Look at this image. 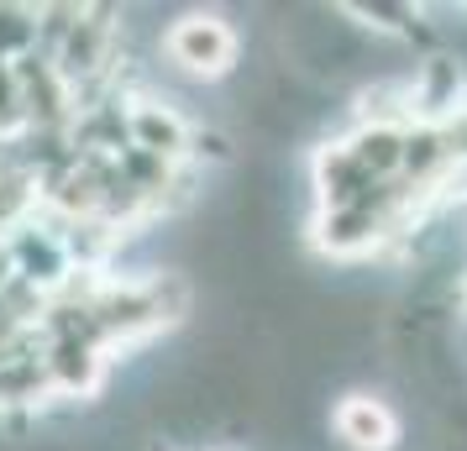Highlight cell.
I'll use <instances>...</instances> for the list:
<instances>
[{
	"instance_id": "7a4b0ae2",
	"label": "cell",
	"mask_w": 467,
	"mask_h": 451,
	"mask_svg": "<svg viewBox=\"0 0 467 451\" xmlns=\"http://www.w3.org/2000/svg\"><path fill=\"white\" fill-rule=\"evenodd\" d=\"M127 142L148 158H163V163H194L200 158V127H194L184 110L173 106L169 95H131L127 106Z\"/></svg>"
},
{
	"instance_id": "52a82bcc",
	"label": "cell",
	"mask_w": 467,
	"mask_h": 451,
	"mask_svg": "<svg viewBox=\"0 0 467 451\" xmlns=\"http://www.w3.org/2000/svg\"><path fill=\"white\" fill-rule=\"evenodd\" d=\"M341 11L358 32H373V37H415V32H425V5H410V0H352Z\"/></svg>"
},
{
	"instance_id": "6da1fadb",
	"label": "cell",
	"mask_w": 467,
	"mask_h": 451,
	"mask_svg": "<svg viewBox=\"0 0 467 451\" xmlns=\"http://www.w3.org/2000/svg\"><path fill=\"white\" fill-rule=\"evenodd\" d=\"M158 53L169 58V68H179L194 85H221V79L236 74L242 37H236V26L221 11H184V16H173L163 26Z\"/></svg>"
},
{
	"instance_id": "ba28073f",
	"label": "cell",
	"mask_w": 467,
	"mask_h": 451,
	"mask_svg": "<svg viewBox=\"0 0 467 451\" xmlns=\"http://www.w3.org/2000/svg\"><path fill=\"white\" fill-rule=\"evenodd\" d=\"M22 131H26L22 79H16V64H0V142H16Z\"/></svg>"
},
{
	"instance_id": "9c48e42d",
	"label": "cell",
	"mask_w": 467,
	"mask_h": 451,
	"mask_svg": "<svg viewBox=\"0 0 467 451\" xmlns=\"http://www.w3.org/2000/svg\"><path fill=\"white\" fill-rule=\"evenodd\" d=\"M32 331H37V325L26 321L22 310H16V300H11V294L0 289V352H11V346H22L26 336H32Z\"/></svg>"
},
{
	"instance_id": "5b68a950",
	"label": "cell",
	"mask_w": 467,
	"mask_h": 451,
	"mask_svg": "<svg viewBox=\"0 0 467 451\" xmlns=\"http://www.w3.org/2000/svg\"><path fill=\"white\" fill-rule=\"evenodd\" d=\"M310 190H316V210H341V205L368 200L379 184H373V173L352 158V148H347L341 137H331V142H320L316 158H310Z\"/></svg>"
},
{
	"instance_id": "277c9868",
	"label": "cell",
	"mask_w": 467,
	"mask_h": 451,
	"mask_svg": "<svg viewBox=\"0 0 467 451\" xmlns=\"http://www.w3.org/2000/svg\"><path fill=\"white\" fill-rule=\"evenodd\" d=\"M331 430L347 451H394L400 446V415L373 388H347L331 405Z\"/></svg>"
},
{
	"instance_id": "8992f818",
	"label": "cell",
	"mask_w": 467,
	"mask_h": 451,
	"mask_svg": "<svg viewBox=\"0 0 467 451\" xmlns=\"http://www.w3.org/2000/svg\"><path fill=\"white\" fill-rule=\"evenodd\" d=\"M341 142L352 148V158H358L362 169L373 173V184H400L410 127H362V121H352V131Z\"/></svg>"
},
{
	"instance_id": "3957f363",
	"label": "cell",
	"mask_w": 467,
	"mask_h": 451,
	"mask_svg": "<svg viewBox=\"0 0 467 451\" xmlns=\"http://www.w3.org/2000/svg\"><path fill=\"white\" fill-rule=\"evenodd\" d=\"M43 363H47V378H53V399L89 405V399L106 394L116 357L106 346L85 342V336H43Z\"/></svg>"
}]
</instances>
